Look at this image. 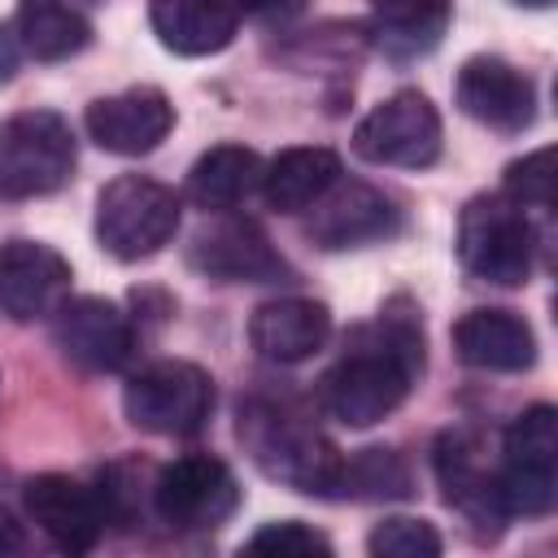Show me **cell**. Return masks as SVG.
Wrapping results in <instances>:
<instances>
[{
    "label": "cell",
    "instance_id": "obj_21",
    "mask_svg": "<svg viewBox=\"0 0 558 558\" xmlns=\"http://www.w3.org/2000/svg\"><path fill=\"white\" fill-rule=\"evenodd\" d=\"M148 22L161 48L179 57H209L235 39V17L214 0H148Z\"/></svg>",
    "mask_w": 558,
    "mask_h": 558
},
{
    "label": "cell",
    "instance_id": "obj_31",
    "mask_svg": "<svg viewBox=\"0 0 558 558\" xmlns=\"http://www.w3.org/2000/svg\"><path fill=\"white\" fill-rule=\"evenodd\" d=\"M26 545V536H22V523L0 506V554H13V549H22Z\"/></svg>",
    "mask_w": 558,
    "mask_h": 558
},
{
    "label": "cell",
    "instance_id": "obj_15",
    "mask_svg": "<svg viewBox=\"0 0 558 558\" xmlns=\"http://www.w3.org/2000/svg\"><path fill=\"white\" fill-rule=\"evenodd\" d=\"M22 506L31 514V523L61 549V554H87L96 549L100 532H105V506L96 484H78L70 475H31L22 484Z\"/></svg>",
    "mask_w": 558,
    "mask_h": 558
},
{
    "label": "cell",
    "instance_id": "obj_3",
    "mask_svg": "<svg viewBox=\"0 0 558 558\" xmlns=\"http://www.w3.org/2000/svg\"><path fill=\"white\" fill-rule=\"evenodd\" d=\"M78 144L61 113L22 109L0 122V201H35L74 179Z\"/></svg>",
    "mask_w": 558,
    "mask_h": 558
},
{
    "label": "cell",
    "instance_id": "obj_32",
    "mask_svg": "<svg viewBox=\"0 0 558 558\" xmlns=\"http://www.w3.org/2000/svg\"><path fill=\"white\" fill-rule=\"evenodd\" d=\"M514 4H527V9H549L554 0H514Z\"/></svg>",
    "mask_w": 558,
    "mask_h": 558
},
{
    "label": "cell",
    "instance_id": "obj_11",
    "mask_svg": "<svg viewBox=\"0 0 558 558\" xmlns=\"http://www.w3.org/2000/svg\"><path fill=\"white\" fill-rule=\"evenodd\" d=\"M453 105L501 135H519L536 118V83L506 57H466L453 78Z\"/></svg>",
    "mask_w": 558,
    "mask_h": 558
},
{
    "label": "cell",
    "instance_id": "obj_18",
    "mask_svg": "<svg viewBox=\"0 0 558 558\" xmlns=\"http://www.w3.org/2000/svg\"><path fill=\"white\" fill-rule=\"evenodd\" d=\"M331 336V310L310 296H279L262 301L248 318V344L257 357L275 366H296L314 357Z\"/></svg>",
    "mask_w": 558,
    "mask_h": 558
},
{
    "label": "cell",
    "instance_id": "obj_10",
    "mask_svg": "<svg viewBox=\"0 0 558 558\" xmlns=\"http://www.w3.org/2000/svg\"><path fill=\"white\" fill-rule=\"evenodd\" d=\"M187 262H192V270H201L205 279H218V283H279V279H292L288 257L270 244V235L253 218H240V214L205 222L196 231L192 248H187Z\"/></svg>",
    "mask_w": 558,
    "mask_h": 558
},
{
    "label": "cell",
    "instance_id": "obj_6",
    "mask_svg": "<svg viewBox=\"0 0 558 558\" xmlns=\"http://www.w3.org/2000/svg\"><path fill=\"white\" fill-rule=\"evenodd\" d=\"M501 501L523 519H545L558 506V410L536 401L510 418L497 466Z\"/></svg>",
    "mask_w": 558,
    "mask_h": 558
},
{
    "label": "cell",
    "instance_id": "obj_12",
    "mask_svg": "<svg viewBox=\"0 0 558 558\" xmlns=\"http://www.w3.org/2000/svg\"><path fill=\"white\" fill-rule=\"evenodd\" d=\"M52 340L65 353V362L92 375L122 371L135 353L131 318L105 296H74V301L65 296L52 314Z\"/></svg>",
    "mask_w": 558,
    "mask_h": 558
},
{
    "label": "cell",
    "instance_id": "obj_5",
    "mask_svg": "<svg viewBox=\"0 0 558 558\" xmlns=\"http://www.w3.org/2000/svg\"><path fill=\"white\" fill-rule=\"evenodd\" d=\"M179 214L174 187L148 174H118L96 196V240L118 262H144L174 240Z\"/></svg>",
    "mask_w": 558,
    "mask_h": 558
},
{
    "label": "cell",
    "instance_id": "obj_2",
    "mask_svg": "<svg viewBox=\"0 0 558 558\" xmlns=\"http://www.w3.org/2000/svg\"><path fill=\"white\" fill-rule=\"evenodd\" d=\"M235 436L244 453L257 462L262 475H270L283 488H296L305 497H336L340 493V466L344 453L292 405L270 397L240 401Z\"/></svg>",
    "mask_w": 558,
    "mask_h": 558
},
{
    "label": "cell",
    "instance_id": "obj_17",
    "mask_svg": "<svg viewBox=\"0 0 558 558\" xmlns=\"http://www.w3.org/2000/svg\"><path fill=\"white\" fill-rule=\"evenodd\" d=\"M70 262L39 240H9L0 244V314L13 323H35L57 314L70 296Z\"/></svg>",
    "mask_w": 558,
    "mask_h": 558
},
{
    "label": "cell",
    "instance_id": "obj_25",
    "mask_svg": "<svg viewBox=\"0 0 558 558\" xmlns=\"http://www.w3.org/2000/svg\"><path fill=\"white\" fill-rule=\"evenodd\" d=\"M414 493V475L397 449L371 445L344 458L340 466V493L336 497H357V501H401Z\"/></svg>",
    "mask_w": 558,
    "mask_h": 558
},
{
    "label": "cell",
    "instance_id": "obj_8",
    "mask_svg": "<svg viewBox=\"0 0 558 558\" xmlns=\"http://www.w3.org/2000/svg\"><path fill=\"white\" fill-rule=\"evenodd\" d=\"M240 510V484L214 453H183L153 475V514L174 532H214Z\"/></svg>",
    "mask_w": 558,
    "mask_h": 558
},
{
    "label": "cell",
    "instance_id": "obj_29",
    "mask_svg": "<svg viewBox=\"0 0 558 558\" xmlns=\"http://www.w3.org/2000/svg\"><path fill=\"white\" fill-rule=\"evenodd\" d=\"M218 9H227L231 17L240 13H262V17H288L301 9V0H214Z\"/></svg>",
    "mask_w": 558,
    "mask_h": 558
},
{
    "label": "cell",
    "instance_id": "obj_20",
    "mask_svg": "<svg viewBox=\"0 0 558 558\" xmlns=\"http://www.w3.org/2000/svg\"><path fill=\"white\" fill-rule=\"evenodd\" d=\"M336 179H340V157L331 148H323V144H296V148H283L270 166H262V196L279 214H301Z\"/></svg>",
    "mask_w": 558,
    "mask_h": 558
},
{
    "label": "cell",
    "instance_id": "obj_9",
    "mask_svg": "<svg viewBox=\"0 0 558 558\" xmlns=\"http://www.w3.org/2000/svg\"><path fill=\"white\" fill-rule=\"evenodd\" d=\"M440 135L445 131L436 105L423 92L401 87L353 126V153L371 166L427 170L440 157Z\"/></svg>",
    "mask_w": 558,
    "mask_h": 558
},
{
    "label": "cell",
    "instance_id": "obj_4",
    "mask_svg": "<svg viewBox=\"0 0 558 558\" xmlns=\"http://www.w3.org/2000/svg\"><path fill=\"white\" fill-rule=\"evenodd\" d=\"M458 257L484 283L523 288L536 266V231L527 222V209L506 192L471 196L458 218Z\"/></svg>",
    "mask_w": 558,
    "mask_h": 558
},
{
    "label": "cell",
    "instance_id": "obj_30",
    "mask_svg": "<svg viewBox=\"0 0 558 558\" xmlns=\"http://www.w3.org/2000/svg\"><path fill=\"white\" fill-rule=\"evenodd\" d=\"M17 61H22V44L9 26H0V83H9L17 74Z\"/></svg>",
    "mask_w": 558,
    "mask_h": 558
},
{
    "label": "cell",
    "instance_id": "obj_1",
    "mask_svg": "<svg viewBox=\"0 0 558 558\" xmlns=\"http://www.w3.org/2000/svg\"><path fill=\"white\" fill-rule=\"evenodd\" d=\"M423 366V318L410 296H392L379 305L375 323L357 331L353 349L318 379V405L344 427H371L410 397Z\"/></svg>",
    "mask_w": 558,
    "mask_h": 558
},
{
    "label": "cell",
    "instance_id": "obj_19",
    "mask_svg": "<svg viewBox=\"0 0 558 558\" xmlns=\"http://www.w3.org/2000/svg\"><path fill=\"white\" fill-rule=\"evenodd\" d=\"M453 353L471 371L519 375L536 362V331L514 310H471L453 323Z\"/></svg>",
    "mask_w": 558,
    "mask_h": 558
},
{
    "label": "cell",
    "instance_id": "obj_7",
    "mask_svg": "<svg viewBox=\"0 0 558 558\" xmlns=\"http://www.w3.org/2000/svg\"><path fill=\"white\" fill-rule=\"evenodd\" d=\"M131 427L153 436H196L214 414V379L196 362L161 357L135 371L122 388Z\"/></svg>",
    "mask_w": 558,
    "mask_h": 558
},
{
    "label": "cell",
    "instance_id": "obj_16",
    "mask_svg": "<svg viewBox=\"0 0 558 558\" xmlns=\"http://www.w3.org/2000/svg\"><path fill=\"white\" fill-rule=\"evenodd\" d=\"M83 126L96 140V148H105L113 157H144L170 135L174 105L161 87L140 83V87L92 100L87 113H83Z\"/></svg>",
    "mask_w": 558,
    "mask_h": 558
},
{
    "label": "cell",
    "instance_id": "obj_14",
    "mask_svg": "<svg viewBox=\"0 0 558 558\" xmlns=\"http://www.w3.org/2000/svg\"><path fill=\"white\" fill-rule=\"evenodd\" d=\"M401 227V209L371 183H331L314 205H310V222L305 235L318 248H362V244H379L388 235H397Z\"/></svg>",
    "mask_w": 558,
    "mask_h": 558
},
{
    "label": "cell",
    "instance_id": "obj_28",
    "mask_svg": "<svg viewBox=\"0 0 558 558\" xmlns=\"http://www.w3.org/2000/svg\"><path fill=\"white\" fill-rule=\"evenodd\" d=\"M244 549L248 554H331V541L318 532V527H310V523H301V519H279V523H266V527H257L248 541H244Z\"/></svg>",
    "mask_w": 558,
    "mask_h": 558
},
{
    "label": "cell",
    "instance_id": "obj_26",
    "mask_svg": "<svg viewBox=\"0 0 558 558\" xmlns=\"http://www.w3.org/2000/svg\"><path fill=\"white\" fill-rule=\"evenodd\" d=\"M366 549L375 558H436L440 554V532L427 519L392 514V519H384V523L371 527Z\"/></svg>",
    "mask_w": 558,
    "mask_h": 558
},
{
    "label": "cell",
    "instance_id": "obj_24",
    "mask_svg": "<svg viewBox=\"0 0 558 558\" xmlns=\"http://www.w3.org/2000/svg\"><path fill=\"white\" fill-rule=\"evenodd\" d=\"M13 35L35 61H65L92 44V22L65 0H17Z\"/></svg>",
    "mask_w": 558,
    "mask_h": 558
},
{
    "label": "cell",
    "instance_id": "obj_13",
    "mask_svg": "<svg viewBox=\"0 0 558 558\" xmlns=\"http://www.w3.org/2000/svg\"><path fill=\"white\" fill-rule=\"evenodd\" d=\"M432 466H436V484L445 493V501L466 519V527L484 541H493L510 510L501 501V484H497V471H488L480 462V449L466 432L449 427L436 436V449H432Z\"/></svg>",
    "mask_w": 558,
    "mask_h": 558
},
{
    "label": "cell",
    "instance_id": "obj_23",
    "mask_svg": "<svg viewBox=\"0 0 558 558\" xmlns=\"http://www.w3.org/2000/svg\"><path fill=\"white\" fill-rule=\"evenodd\" d=\"M449 0H371V26L388 57H423L449 31Z\"/></svg>",
    "mask_w": 558,
    "mask_h": 558
},
{
    "label": "cell",
    "instance_id": "obj_27",
    "mask_svg": "<svg viewBox=\"0 0 558 558\" xmlns=\"http://www.w3.org/2000/svg\"><path fill=\"white\" fill-rule=\"evenodd\" d=\"M501 192L523 209H554V148H536L506 166Z\"/></svg>",
    "mask_w": 558,
    "mask_h": 558
},
{
    "label": "cell",
    "instance_id": "obj_22",
    "mask_svg": "<svg viewBox=\"0 0 558 558\" xmlns=\"http://www.w3.org/2000/svg\"><path fill=\"white\" fill-rule=\"evenodd\" d=\"M262 187V157L244 144H218L187 170V201L201 209H235Z\"/></svg>",
    "mask_w": 558,
    "mask_h": 558
}]
</instances>
